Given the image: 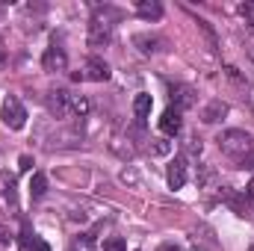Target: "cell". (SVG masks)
<instances>
[{
  "label": "cell",
  "mask_w": 254,
  "mask_h": 251,
  "mask_svg": "<svg viewBox=\"0 0 254 251\" xmlns=\"http://www.w3.org/2000/svg\"><path fill=\"white\" fill-rule=\"evenodd\" d=\"M151 107H154V98H151L148 92H139V95L133 98V116H136V122H139V125H145V122H148Z\"/></svg>",
  "instance_id": "13"
},
{
  "label": "cell",
  "mask_w": 254,
  "mask_h": 251,
  "mask_svg": "<svg viewBox=\"0 0 254 251\" xmlns=\"http://www.w3.org/2000/svg\"><path fill=\"white\" fill-rule=\"evenodd\" d=\"M21 251H51V246H48L39 234H33L30 225H24V228H21Z\"/></svg>",
  "instance_id": "12"
},
{
  "label": "cell",
  "mask_w": 254,
  "mask_h": 251,
  "mask_svg": "<svg viewBox=\"0 0 254 251\" xmlns=\"http://www.w3.org/2000/svg\"><path fill=\"white\" fill-rule=\"evenodd\" d=\"M110 39H113V24H110L104 15H95V18L89 21V48L101 51V48L110 45Z\"/></svg>",
  "instance_id": "3"
},
{
  "label": "cell",
  "mask_w": 254,
  "mask_h": 251,
  "mask_svg": "<svg viewBox=\"0 0 254 251\" xmlns=\"http://www.w3.org/2000/svg\"><path fill=\"white\" fill-rule=\"evenodd\" d=\"M246 201H252V204H254V184L246 189Z\"/></svg>",
  "instance_id": "26"
},
{
  "label": "cell",
  "mask_w": 254,
  "mask_h": 251,
  "mask_svg": "<svg viewBox=\"0 0 254 251\" xmlns=\"http://www.w3.org/2000/svg\"><path fill=\"white\" fill-rule=\"evenodd\" d=\"M0 213H18V187L12 175H0Z\"/></svg>",
  "instance_id": "4"
},
{
  "label": "cell",
  "mask_w": 254,
  "mask_h": 251,
  "mask_svg": "<svg viewBox=\"0 0 254 251\" xmlns=\"http://www.w3.org/2000/svg\"><path fill=\"white\" fill-rule=\"evenodd\" d=\"M187 178H190V172H187V160H184V157H175V160L169 163V172H166L169 187L172 189H184L187 187Z\"/></svg>",
  "instance_id": "7"
},
{
  "label": "cell",
  "mask_w": 254,
  "mask_h": 251,
  "mask_svg": "<svg viewBox=\"0 0 254 251\" xmlns=\"http://www.w3.org/2000/svg\"><path fill=\"white\" fill-rule=\"evenodd\" d=\"M225 116H228V104H225V101H219V98H216V101H210V104L201 110V122H204V125H216V122H222Z\"/></svg>",
  "instance_id": "11"
},
{
  "label": "cell",
  "mask_w": 254,
  "mask_h": 251,
  "mask_svg": "<svg viewBox=\"0 0 254 251\" xmlns=\"http://www.w3.org/2000/svg\"><path fill=\"white\" fill-rule=\"evenodd\" d=\"M187 151H190V154H201V139H198V136H190V139H187Z\"/></svg>",
  "instance_id": "21"
},
{
  "label": "cell",
  "mask_w": 254,
  "mask_h": 251,
  "mask_svg": "<svg viewBox=\"0 0 254 251\" xmlns=\"http://www.w3.org/2000/svg\"><path fill=\"white\" fill-rule=\"evenodd\" d=\"M101 251H127V246L122 237H110V240L101 243Z\"/></svg>",
  "instance_id": "18"
},
{
  "label": "cell",
  "mask_w": 254,
  "mask_h": 251,
  "mask_svg": "<svg viewBox=\"0 0 254 251\" xmlns=\"http://www.w3.org/2000/svg\"><path fill=\"white\" fill-rule=\"evenodd\" d=\"M181 127H184V122H181V113L178 110H166L163 116H160V130L166 133V136H178L181 133Z\"/></svg>",
  "instance_id": "14"
},
{
  "label": "cell",
  "mask_w": 254,
  "mask_h": 251,
  "mask_svg": "<svg viewBox=\"0 0 254 251\" xmlns=\"http://www.w3.org/2000/svg\"><path fill=\"white\" fill-rule=\"evenodd\" d=\"M80 74H83V80H92V83H104V80H110V65L104 63L101 57H89Z\"/></svg>",
  "instance_id": "6"
},
{
  "label": "cell",
  "mask_w": 254,
  "mask_h": 251,
  "mask_svg": "<svg viewBox=\"0 0 254 251\" xmlns=\"http://www.w3.org/2000/svg\"><path fill=\"white\" fill-rule=\"evenodd\" d=\"M42 68L51 71V74H57V71H65V68H68V57H65V51L57 45V42L42 54Z\"/></svg>",
  "instance_id": "5"
},
{
  "label": "cell",
  "mask_w": 254,
  "mask_h": 251,
  "mask_svg": "<svg viewBox=\"0 0 254 251\" xmlns=\"http://www.w3.org/2000/svg\"><path fill=\"white\" fill-rule=\"evenodd\" d=\"M195 107V89L192 86H172V110H178V113H184V110H190Z\"/></svg>",
  "instance_id": "8"
},
{
  "label": "cell",
  "mask_w": 254,
  "mask_h": 251,
  "mask_svg": "<svg viewBox=\"0 0 254 251\" xmlns=\"http://www.w3.org/2000/svg\"><path fill=\"white\" fill-rule=\"evenodd\" d=\"M160 251H181V249H178V246H163Z\"/></svg>",
  "instance_id": "27"
},
{
  "label": "cell",
  "mask_w": 254,
  "mask_h": 251,
  "mask_svg": "<svg viewBox=\"0 0 254 251\" xmlns=\"http://www.w3.org/2000/svg\"><path fill=\"white\" fill-rule=\"evenodd\" d=\"M213 181V172L207 169V166H201V175H198V187H207Z\"/></svg>",
  "instance_id": "20"
},
{
  "label": "cell",
  "mask_w": 254,
  "mask_h": 251,
  "mask_svg": "<svg viewBox=\"0 0 254 251\" xmlns=\"http://www.w3.org/2000/svg\"><path fill=\"white\" fill-rule=\"evenodd\" d=\"M133 45L139 48V54H145V57H151V54H157V51H163V39L160 36H154V33H136L133 36Z\"/></svg>",
  "instance_id": "9"
},
{
  "label": "cell",
  "mask_w": 254,
  "mask_h": 251,
  "mask_svg": "<svg viewBox=\"0 0 254 251\" xmlns=\"http://www.w3.org/2000/svg\"><path fill=\"white\" fill-rule=\"evenodd\" d=\"M92 110L89 98L86 95H68V116H77V119H86Z\"/></svg>",
  "instance_id": "16"
},
{
  "label": "cell",
  "mask_w": 254,
  "mask_h": 251,
  "mask_svg": "<svg viewBox=\"0 0 254 251\" xmlns=\"http://www.w3.org/2000/svg\"><path fill=\"white\" fill-rule=\"evenodd\" d=\"M240 15H249V18H252L254 15V3H243V6H240Z\"/></svg>",
  "instance_id": "24"
},
{
  "label": "cell",
  "mask_w": 254,
  "mask_h": 251,
  "mask_svg": "<svg viewBox=\"0 0 254 251\" xmlns=\"http://www.w3.org/2000/svg\"><path fill=\"white\" fill-rule=\"evenodd\" d=\"M45 192H48V178H45L42 172H36V175L30 178V195H33V198H45Z\"/></svg>",
  "instance_id": "17"
},
{
  "label": "cell",
  "mask_w": 254,
  "mask_h": 251,
  "mask_svg": "<svg viewBox=\"0 0 254 251\" xmlns=\"http://www.w3.org/2000/svg\"><path fill=\"white\" fill-rule=\"evenodd\" d=\"M136 12H139V18H145V21H160V18H163V6H160L157 0H139V3H136Z\"/></svg>",
  "instance_id": "15"
},
{
  "label": "cell",
  "mask_w": 254,
  "mask_h": 251,
  "mask_svg": "<svg viewBox=\"0 0 254 251\" xmlns=\"http://www.w3.org/2000/svg\"><path fill=\"white\" fill-rule=\"evenodd\" d=\"M0 122L9 127V130H21V127L27 125V110H24V104L15 95H6L3 110H0Z\"/></svg>",
  "instance_id": "2"
},
{
  "label": "cell",
  "mask_w": 254,
  "mask_h": 251,
  "mask_svg": "<svg viewBox=\"0 0 254 251\" xmlns=\"http://www.w3.org/2000/svg\"><path fill=\"white\" fill-rule=\"evenodd\" d=\"M12 240H15V237H12V231H9L6 225H0V246H9Z\"/></svg>",
  "instance_id": "22"
},
{
  "label": "cell",
  "mask_w": 254,
  "mask_h": 251,
  "mask_svg": "<svg viewBox=\"0 0 254 251\" xmlns=\"http://www.w3.org/2000/svg\"><path fill=\"white\" fill-rule=\"evenodd\" d=\"M237 163H240V169H246V172H254V148L249 151V154H246V157H240Z\"/></svg>",
  "instance_id": "19"
},
{
  "label": "cell",
  "mask_w": 254,
  "mask_h": 251,
  "mask_svg": "<svg viewBox=\"0 0 254 251\" xmlns=\"http://www.w3.org/2000/svg\"><path fill=\"white\" fill-rule=\"evenodd\" d=\"M68 251H77V249H68Z\"/></svg>",
  "instance_id": "28"
},
{
  "label": "cell",
  "mask_w": 254,
  "mask_h": 251,
  "mask_svg": "<svg viewBox=\"0 0 254 251\" xmlns=\"http://www.w3.org/2000/svg\"><path fill=\"white\" fill-rule=\"evenodd\" d=\"M48 110H51V116L65 119L68 116V92H63V89L48 92Z\"/></svg>",
  "instance_id": "10"
},
{
  "label": "cell",
  "mask_w": 254,
  "mask_h": 251,
  "mask_svg": "<svg viewBox=\"0 0 254 251\" xmlns=\"http://www.w3.org/2000/svg\"><path fill=\"white\" fill-rule=\"evenodd\" d=\"M216 142H219L222 154H228V157H234V160L246 157V154L254 148V145H252V142H254L252 133H246V130H237V127H231V130H222V133L216 136Z\"/></svg>",
  "instance_id": "1"
},
{
  "label": "cell",
  "mask_w": 254,
  "mask_h": 251,
  "mask_svg": "<svg viewBox=\"0 0 254 251\" xmlns=\"http://www.w3.org/2000/svg\"><path fill=\"white\" fill-rule=\"evenodd\" d=\"M30 169H33V157L24 154V157H21V172H30Z\"/></svg>",
  "instance_id": "23"
},
{
  "label": "cell",
  "mask_w": 254,
  "mask_h": 251,
  "mask_svg": "<svg viewBox=\"0 0 254 251\" xmlns=\"http://www.w3.org/2000/svg\"><path fill=\"white\" fill-rule=\"evenodd\" d=\"M6 65V48H3V42H0V68Z\"/></svg>",
  "instance_id": "25"
},
{
  "label": "cell",
  "mask_w": 254,
  "mask_h": 251,
  "mask_svg": "<svg viewBox=\"0 0 254 251\" xmlns=\"http://www.w3.org/2000/svg\"><path fill=\"white\" fill-rule=\"evenodd\" d=\"M249 251H254V246H252V249H249Z\"/></svg>",
  "instance_id": "29"
},
{
  "label": "cell",
  "mask_w": 254,
  "mask_h": 251,
  "mask_svg": "<svg viewBox=\"0 0 254 251\" xmlns=\"http://www.w3.org/2000/svg\"><path fill=\"white\" fill-rule=\"evenodd\" d=\"M195 251H198V249H195Z\"/></svg>",
  "instance_id": "30"
}]
</instances>
